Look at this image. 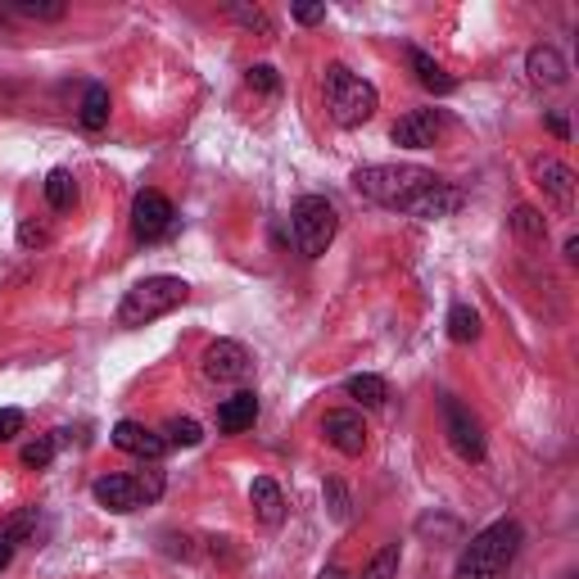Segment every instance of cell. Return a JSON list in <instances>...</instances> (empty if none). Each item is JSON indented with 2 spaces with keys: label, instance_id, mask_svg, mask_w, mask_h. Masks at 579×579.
Listing matches in <instances>:
<instances>
[{
  "label": "cell",
  "instance_id": "obj_1",
  "mask_svg": "<svg viewBox=\"0 0 579 579\" xmlns=\"http://www.w3.org/2000/svg\"><path fill=\"white\" fill-rule=\"evenodd\" d=\"M353 190L381 209L407 214V218H452L467 204V195L458 186H448L444 177H435L430 168L417 163H367L353 173Z\"/></svg>",
  "mask_w": 579,
  "mask_h": 579
},
{
  "label": "cell",
  "instance_id": "obj_2",
  "mask_svg": "<svg viewBox=\"0 0 579 579\" xmlns=\"http://www.w3.org/2000/svg\"><path fill=\"white\" fill-rule=\"evenodd\" d=\"M525 529L521 521H493L480 534H471V544L462 548L458 566H452V579H507L512 561L521 557Z\"/></svg>",
  "mask_w": 579,
  "mask_h": 579
},
{
  "label": "cell",
  "instance_id": "obj_3",
  "mask_svg": "<svg viewBox=\"0 0 579 579\" xmlns=\"http://www.w3.org/2000/svg\"><path fill=\"white\" fill-rule=\"evenodd\" d=\"M321 87H326V109L340 128H362V122H371V113L381 109L376 87H371L367 77H358L349 64H326Z\"/></svg>",
  "mask_w": 579,
  "mask_h": 579
},
{
  "label": "cell",
  "instance_id": "obj_4",
  "mask_svg": "<svg viewBox=\"0 0 579 579\" xmlns=\"http://www.w3.org/2000/svg\"><path fill=\"white\" fill-rule=\"evenodd\" d=\"M186 299H190V285L182 276H145L122 295L118 321L122 326H150L159 317H168L173 308H182Z\"/></svg>",
  "mask_w": 579,
  "mask_h": 579
},
{
  "label": "cell",
  "instance_id": "obj_5",
  "mask_svg": "<svg viewBox=\"0 0 579 579\" xmlns=\"http://www.w3.org/2000/svg\"><path fill=\"white\" fill-rule=\"evenodd\" d=\"M290 231H295V244L304 259H321L330 250V240L340 231V214L326 195H304L295 209H290Z\"/></svg>",
  "mask_w": 579,
  "mask_h": 579
},
{
  "label": "cell",
  "instance_id": "obj_6",
  "mask_svg": "<svg viewBox=\"0 0 579 579\" xmlns=\"http://www.w3.org/2000/svg\"><path fill=\"white\" fill-rule=\"evenodd\" d=\"M96 503L109 507V512H136L145 503H154L163 493V471L159 467H145V471H132V476H100L91 484Z\"/></svg>",
  "mask_w": 579,
  "mask_h": 579
},
{
  "label": "cell",
  "instance_id": "obj_7",
  "mask_svg": "<svg viewBox=\"0 0 579 579\" xmlns=\"http://www.w3.org/2000/svg\"><path fill=\"white\" fill-rule=\"evenodd\" d=\"M444 426H448V444L462 462H484V430L471 417V407H462L458 398H444Z\"/></svg>",
  "mask_w": 579,
  "mask_h": 579
},
{
  "label": "cell",
  "instance_id": "obj_8",
  "mask_svg": "<svg viewBox=\"0 0 579 579\" xmlns=\"http://www.w3.org/2000/svg\"><path fill=\"white\" fill-rule=\"evenodd\" d=\"M173 204H168V195H159V190H141L136 199H132V236L136 240H145V244H154V240H163L173 231Z\"/></svg>",
  "mask_w": 579,
  "mask_h": 579
},
{
  "label": "cell",
  "instance_id": "obj_9",
  "mask_svg": "<svg viewBox=\"0 0 579 579\" xmlns=\"http://www.w3.org/2000/svg\"><path fill=\"white\" fill-rule=\"evenodd\" d=\"M444 132H448V113L444 109H412L407 118L394 122L390 136L403 150H430V145H439Z\"/></svg>",
  "mask_w": 579,
  "mask_h": 579
},
{
  "label": "cell",
  "instance_id": "obj_10",
  "mask_svg": "<svg viewBox=\"0 0 579 579\" xmlns=\"http://www.w3.org/2000/svg\"><path fill=\"white\" fill-rule=\"evenodd\" d=\"M250 349L236 345V340H214L204 349V376L218 381V385H231V381H244L250 376Z\"/></svg>",
  "mask_w": 579,
  "mask_h": 579
},
{
  "label": "cell",
  "instance_id": "obj_11",
  "mask_svg": "<svg viewBox=\"0 0 579 579\" xmlns=\"http://www.w3.org/2000/svg\"><path fill=\"white\" fill-rule=\"evenodd\" d=\"M321 435H326L330 448H340L345 458H362V452H367V422L358 417V412H349V407L326 412Z\"/></svg>",
  "mask_w": 579,
  "mask_h": 579
},
{
  "label": "cell",
  "instance_id": "obj_12",
  "mask_svg": "<svg viewBox=\"0 0 579 579\" xmlns=\"http://www.w3.org/2000/svg\"><path fill=\"white\" fill-rule=\"evenodd\" d=\"M539 190L557 204L561 214L575 209V168L561 159H539Z\"/></svg>",
  "mask_w": 579,
  "mask_h": 579
},
{
  "label": "cell",
  "instance_id": "obj_13",
  "mask_svg": "<svg viewBox=\"0 0 579 579\" xmlns=\"http://www.w3.org/2000/svg\"><path fill=\"white\" fill-rule=\"evenodd\" d=\"M113 448H122V452H132V458H141V462H154V458H163V435H154V430H145L141 422H118L113 426Z\"/></svg>",
  "mask_w": 579,
  "mask_h": 579
},
{
  "label": "cell",
  "instance_id": "obj_14",
  "mask_svg": "<svg viewBox=\"0 0 579 579\" xmlns=\"http://www.w3.org/2000/svg\"><path fill=\"white\" fill-rule=\"evenodd\" d=\"M254 422H259V394L240 390V394L222 398V407H218V426H222L227 435H240V430H250Z\"/></svg>",
  "mask_w": 579,
  "mask_h": 579
},
{
  "label": "cell",
  "instance_id": "obj_15",
  "mask_svg": "<svg viewBox=\"0 0 579 579\" xmlns=\"http://www.w3.org/2000/svg\"><path fill=\"white\" fill-rule=\"evenodd\" d=\"M525 73H529V81H539V87H566V77H570L566 59L553 46H534L525 55Z\"/></svg>",
  "mask_w": 579,
  "mask_h": 579
},
{
  "label": "cell",
  "instance_id": "obj_16",
  "mask_svg": "<svg viewBox=\"0 0 579 579\" xmlns=\"http://www.w3.org/2000/svg\"><path fill=\"white\" fill-rule=\"evenodd\" d=\"M407 59H412V73H417V81L426 91H435V96H452L458 91V77H452L444 64H435L426 51H407Z\"/></svg>",
  "mask_w": 579,
  "mask_h": 579
},
{
  "label": "cell",
  "instance_id": "obj_17",
  "mask_svg": "<svg viewBox=\"0 0 579 579\" xmlns=\"http://www.w3.org/2000/svg\"><path fill=\"white\" fill-rule=\"evenodd\" d=\"M250 503H254V516H259L263 525H281V521H285V499H281L276 480L259 476V480L250 484Z\"/></svg>",
  "mask_w": 579,
  "mask_h": 579
},
{
  "label": "cell",
  "instance_id": "obj_18",
  "mask_svg": "<svg viewBox=\"0 0 579 579\" xmlns=\"http://www.w3.org/2000/svg\"><path fill=\"white\" fill-rule=\"evenodd\" d=\"M81 128L87 132H100L105 122H109V87H100V81H91L87 96H81Z\"/></svg>",
  "mask_w": 579,
  "mask_h": 579
},
{
  "label": "cell",
  "instance_id": "obj_19",
  "mask_svg": "<svg viewBox=\"0 0 579 579\" xmlns=\"http://www.w3.org/2000/svg\"><path fill=\"white\" fill-rule=\"evenodd\" d=\"M448 340H458V345L480 340V313L471 304H452L448 308Z\"/></svg>",
  "mask_w": 579,
  "mask_h": 579
},
{
  "label": "cell",
  "instance_id": "obj_20",
  "mask_svg": "<svg viewBox=\"0 0 579 579\" xmlns=\"http://www.w3.org/2000/svg\"><path fill=\"white\" fill-rule=\"evenodd\" d=\"M46 204H51L55 214H68L73 204H77V182H73L68 168H55V173L46 177Z\"/></svg>",
  "mask_w": 579,
  "mask_h": 579
},
{
  "label": "cell",
  "instance_id": "obj_21",
  "mask_svg": "<svg viewBox=\"0 0 579 579\" xmlns=\"http://www.w3.org/2000/svg\"><path fill=\"white\" fill-rule=\"evenodd\" d=\"M345 390H349V398H358L362 407H381V403L390 398V385H385L381 376H367V371H362V376H349Z\"/></svg>",
  "mask_w": 579,
  "mask_h": 579
},
{
  "label": "cell",
  "instance_id": "obj_22",
  "mask_svg": "<svg viewBox=\"0 0 579 579\" xmlns=\"http://www.w3.org/2000/svg\"><path fill=\"white\" fill-rule=\"evenodd\" d=\"M6 10L19 14V19H36V23H55V19H64V6H59V0H10Z\"/></svg>",
  "mask_w": 579,
  "mask_h": 579
},
{
  "label": "cell",
  "instance_id": "obj_23",
  "mask_svg": "<svg viewBox=\"0 0 579 579\" xmlns=\"http://www.w3.org/2000/svg\"><path fill=\"white\" fill-rule=\"evenodd\" d=\"M199 439H204V430H199L195 417H173L168 426H163V444L168 448H195Z\"/></svg>",
  "mask_w": 579,
  "mask_h": 579
},
{
  "label": "cell",
  "instance_id": "obj_24",
  "mask_svg": "<svg viewBox=\"0 0 579 579\" xmlns=\"http://www.w3.org/2000/svg\"><path fill=\"white\" fill-rule=\"evenodd\" d=\"M398 566H403L398 544H390V548H381L376 557H371V566H367L358 579H398Z\"/></svg>",
  "mask_w": 579,
  "mask_h": 579
},
{
  "label": "cell",
  "instance_id": "obj_25",
  "mask_svg": "<svg viewBox=\"0 0 579 579\" xmlns=\"http://www.w3.org/2000/svg\"><path fill=\"white\" fill-rule=\"evenodd\" d=\"M55 435H41V439H32V444H23V467H51L55 462Z\"/></svg>",
  "mask_w": 579,
  "mask_h": 579
},
{
  "label": "cell",
  "instance_id": "obj_26",
  "mask_svg": "<svg viewBox=\"0 0 579 579\" xmlns=\"http://www.w3.org/2000/svg\"><path fill=\"white\" fill-rule=\"evenodd\" d=\"M244 81H250L254 91H263V96H276V91H281V77H276L272 64H250V68H244Z\"/></svg>",
  "mask_w": 579,
  "mask_h": 579
},
{
  "label": "cell",
  "instance_id": "obj_27",
  "mask_svg": "<svg viewBox=\"0 0 579 579\" xmlns=\"http://www.w3.org/2000/svg\"><path fill=\"white\" fill-rule=\"evenodd\" d=\"M512 227H516L521 236H529V240H544V236H548L544 214H534V209H516V214H512Z\"/></svg>",
  "mask_w": 579,
  "mask_h": 579
},
{
  "label": "cell",
  "instance_id": "obj_28",
  "mask_svg": "<svg viewBox=\"0 0 579 579\" xmlns=\"http://www.w3.org/2000/svg\"><path fill=\"white\" fill-rule=\"evenodd\" d=\"M231 19L244 23V28H259V36H272V19H267L259 6H254V10H250V6H231Z\"/></svg>",
  "mask_w": 579,
  "mask_h": 579
},
{
  "label": "cell",
  "instance_id": "obj_29",
  "mask_svg": "<svg viewBox=\"0 0 579 579\" xmlns=\"http://www.w3.org/2000/svg\"><path fill=\"white\" fill-rule=\"evenodd\" d=\"M32 525H36V512H23V516H14L6 529H0V539L19 544V539H28V534H32Z\"/></svg>",
  "mask_w": 579,
  "mask_h": 579
},
{
  "label": "cell",
  "instance_id": "obj_30",
  "mask_svg": "<svg viewBox=\"0 0 579 579\" xmlns=\"http://www.w3.org/2000/svg\"><path fill=\"white\" fill-rule=\"evenodd\" d=\"M19 430H23V412L19 407H0V444L14 439Z\"/></svg>",
  "mask_w": 579,
  "mask_h": 579
},
{
  "label": "cell",
  "instance_id": "obj_31",
  "mask_svg": "<svg viewBox=\"0 0 579 579\" xmlns=\"http://www.w3.org/2000/svg\"><path fill=\"white\" fill-rule=\"evenodd\" d=\"M326 499H330V512H336V521H345V516H349V493H345L336 480L326 484Z\"/></svg>",
  "mask_w": 579,
  "mask_h": 579
},
{
  "label": "cell",
  "instance_id": "obj_32",
  "mask_svg": "<svg viewBox=\"0 0 579 579\" xmlns=\"http://www.w3.org/2000/svg\"><path fill=\"white\" fill-rule=\"evenodd\" d=\"M290 14H295V23H304V28H313V23H326V6H295Z\"/></svg>",
  "mask_w": 579,
  "mask_h": 579
},
{
  "label": "cell",
  "instance_id": "obj_33",
  "mask_svg": "<svg viewBox=\"0 0 579 579\" xmlns=\"http://www.w3.org/2000/svg\"><path fill=\"white\" fill-rule=\"evenodd\" d=\"M19 240L32 250V244H46V240H51V231H46V227H36V222H23V227H19Z\"/></svg>",
  "mask_w": 579,
  "mask_h": 579
},
{
  "label": "cell",
  "instance_id": "obj_34",
  "mask_svg": "<svg viewBox=\"0 0 579 579\" xmlns=\"http://www.w3.org/2000/svg\"><path fill=\"white\" fill-rule=\"evenodd\" d=\"M548 128H553V136H561V141L570 136V122H566L561 113H548Z\"/></svg>",
  "mask_w": 579,
  "mask_h": 579
},
{
  "label": "cell",
  "instance_id": "obj_35",
  "mask_svg": "<svg viewBox=\"0 0 579 579\" xmlns=\"http://www.w3.org/2000/svg\"><path fill=\"white\" fill-rule=\"evenodd\" d=\"M10 557H14V544H10V539H0V570L10 566Z\"/></svg>",
  "mask_w": 579,
  "mask_h": 579
},
{
  "label": "cell",
  "instance_id": "obj_36",
  "mask_svg": "<svg viewBox=\"0 0 579 579\" xmlns=\"http://www.w3.org/2000/svg\"><path fill=\"white\" fill-rule=\"evenodd\" d=\"M317 579H345V575H340V570H321Z\"/></svg>",
  "mask_w": 579,
  "mask_h": 579
}]
</instances>
